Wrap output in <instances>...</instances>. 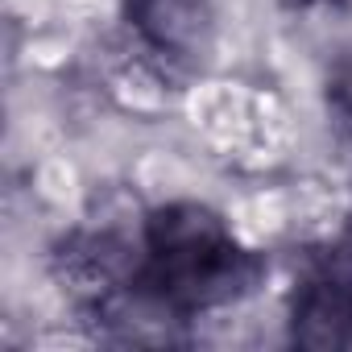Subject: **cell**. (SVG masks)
Listing matches in <instances>:
<instances>
[{
  "mask_svg": "<svg viewBox=\"0 0 352 352\" xmlns=\"http://www.w3.org/2000/svg\"><path fill=\"white\" fill-rule=\"evenodd\" d=\"M91 323L100 344L112 348H166L191 344V311L179 307L157 282L133 278L96 298Z\"/></svg>",
  "mask_w": 352,
  "mask_h": 352,
  "instance_id": "6da1fadb",
  "label": "cell"
},
{
  "mask_svg": "<svg viewBox=\"0 0 352 352\" xmlns=\"http://www.w3.org/2000/svg\"><path fill=\"white\" fill-rule=\"evenodd\" d=\"M145 241H149L145 274H179V270H191L204 257L220 253L236 236L216 199H179V204L149 208Z\"/></svg>",
  "mask_w": 352,
  "mask_h": 352,
  "instance_id": "7a4b0ae2",
  "label": "cell"
},
{
  "mask_svg": "<svg viewBox=\"0 0 352 352\" xmlns=\"http://www.w3.org/2000/svg\"><path fill=\"white\" fill-rule=\"evenodd\" d=\"M290 344L352 348V282L327 270L315 253L290 286Z\"/></svg>",
  "mask_w": 352,
  "mask_h": 352,
  "instance_id": "3957f363",
  "label": "cell"
},
{
  "mask_svg": "<svg viewBox=\"0 0 352 352\" xmlns=\"http://www.w3.org/2000/svg\"><path fill=\"white\" fill-rule=\"evenodd\" d=\"M327 100L336 104V112L344 120H352V50L340 54L331 63V75H327Z\"/></svg>",
  "mask_w": 352,
  "mask_h": 352,
  "instance_id": "277c9868",
  "label": "cell"
}]
</instances>
